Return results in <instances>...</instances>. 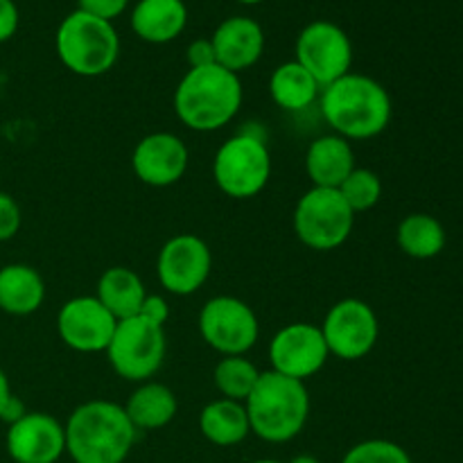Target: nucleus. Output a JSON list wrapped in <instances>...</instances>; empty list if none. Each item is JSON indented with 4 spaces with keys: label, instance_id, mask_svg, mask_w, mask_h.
<instances>
[{
    "label": "nucleus",
    "instance_id": "f257e3e1",
    "mask_svg": "<svg viewBox=\"0 0 463 463\" xmlns=\"http://www.w3.org/2000/svg\"><path fill=\"white\" fill-rule=\"evenodd\" d=\"M319 102L333 134L346 140L375 138L393 116L389 90L373 77L353 71L321 89Z\"/></svg>",
    "mask_w": 463,
    "mask_h": 463
},
{
    "label": "nucleus",
    "instance_id": "f03ea898",
    "mask_svg": "<svg viewBox=\"0 0 463 463\" xmlns=\"http://www.w3.org/2000/svg\"><path fill=\"white\" fill-rule=\"evenodd\" d=\"M63 430L66 452L75 463H125L138 437L125 407L111 401L81 402Z\"/></svg>",
    "mask_w": 463,
    "mask_h": 463
},
{
    "label": "nucleus",
    "instance_id": "7ed1b4c3",
    "mask_svg": "<svg viewBox=\"0 0 463 463\" xmlns=\"http://www.w3.org/2000/svg\"><path fill=\"white\" fill-rule=\"evenodd\" d=\"M242 81L240 75L226 71L220 63L203 68H188L175 90V113L188 129H224L242 107Z\"/></svg>",
    "mask_w": 463,
    "mask_h": 463
},
{
    "label": "nucleus",
    "instance_id": "20e7f679",
    "mask_svg": "<svg viewBox=\"0 0 463 463\" xmlns=\"http://www.w3.org/2000/svg\"><path fill=\"white\" fill-rule=\"evenodd\" d=\"M251 434L267 443H288L303 432L310 416L306 383L265 371L244 401Z\"/></svg>",
    "mask_w": 463,
    "mask_h": 463
},
{
    "label": "nucleus",
    "instance_id": "39448f33",
    "mask_svg": "<svg viewBox=\"0 0 463 463\" xmlns=\"http://www.w3.org/2000/svg\"><path fill=\"white\" fill-rule=\"evenodd\" d=\"M54 48L63 66L80 77H99L120 57V36L113 23L75 9L57 27Z\"/></svg>",
    "mask_w": 463,
    "mask_h": 463
},
{
    "label": "nucleus",
    "instance_id": "423d86ee",
    "mask_svg": "<svg viewBox=\"0 0 463 463\" xmlns=\"http://www.w3.org/2000/svg\"><path fill=\"white\" fill-rule=\"evenodd\" d=\"M271 154L267 143L253 134H235L220 145L213 158L215 185L231 199H251L267 188Z\"/></svg>",
    "mask_w": 463,
    "mask_h": 463
},
{
    "label": "nucleus",
    "instance_id": "0eeeda50",
    "mask_svg": "<svg viewBox=\"0 0 463 463\" xmlns=\"http://www.w3.org/2000/svg\"><path fill=\"white\" fill-rule=\"evenodd\" d=\"M355 213L348 208L339 190L312 185L294 208V233L312 251L339 249L353 233Z\"/></svg>",
    "mask_w": 463,
    "mask_h": 463
},
{
    "label": "nucleus",
    "instance_id": "6e6552de",
    "mask_svg": "<svg viewBox=\"0 0 463 463\" xmlns=\"http://www.w3.org/2000/svg\"><path fill=\"white\" fill-rule=\"evenodd\" d=\"M111 369L129 383H147L163 366L167 353V339L163 326L152 324L143 317H129L118 321L113 337L107 346Z\"/></svg>",
    "mask_w": 463,
    "mask_h": 463
},
{
    "label": "nucleus",
    "instance_id": "1a4fd4ad",
    "mask_svg": "<svg viewBox=\"0 0 463 463\" xmlns=\"http://www.w3.org/2000/svg\"><path fill=\"white\" fill-rule=\"evenodd\" d=\"M199 335L222 357L247 355L260 337V324L249 303L222 294L203 303L199 312Z\"/></svg>",
    "mask_w": 463,
    "mask_h": 463
},
{
    "label": "nucleus",
    "instance_id": "9d476101",
    "mask_svg": "<svg viewBox=\"0 0 463 463\" xmlns=\"http://www.w3.org/2000/svg\"><path fill=\"white\" fill-rule=\"evenodd\" d=\"M294 61L301 63L321 89L348 75L353 66L351 36L333 21H312L298 32Z\"/></svg>",
    "mask_w": 463,
    "mask_h": 463
},
{
    "label": "nucleus",
    "instance_id": "9b49d317",
    "mask_svg": "<svg viewBox=\"0 0 463 463\" xmlns=\"http://www.w3.org/2000/svg\"><path fill=\"white\" fill-rule=\"evenodd\" d=\"M319 328L330 355L344 362H357L369 355L380 337L378 315L362 298H342L335 303Z\"/></svg>",
    "mask_w": 463,
    "mask_h": 463
},
{
    "label": "nucleus",
    "instance_id": "f8f14e48",
    "mask_svg": "<svg viewBox=\"0 0 463 463\" xmlns=\"http://www.w3.org/2000/svg\"><path fill=\"white\" fill-rule=\"evenodd\" d=\"M211 271V247L193 233L175 235L158 251V283L175 297H190V294L199 292L206 285Z\"/></svg>",
    "mask_w": 463,
    "mask_h": 463
},
{
    "label": "nucleus",
    "instance_id": "ddd939ff",
    "mask_svg": "<svg viewBox=\"0 0 463 463\" xmlns=\"http://www.w3.org/2000/svg\"><path fill=\"white\" fill-rule=\"evenodd\" d=\"M330 353L317 324L294 321L283 326L269 342L271 371L306 383L319 373L328 362Z\"/></svg>",
    "mask_w": 463,
    "mask_h": 463
},
{
    "label": "nucleus",
    "instance_id": "4468645a",
    "mask_svg": "<svg viewBox=\"0 0 463 463\" xmlns=\"http://www.w3.org/2000/svg\"><path fill=\"white\" fill-rule=\"evenodd\" d=\"M116 326V317L95 297H75L59 307V339L75 353H104Z\"/></svg>",
    "mask_w": 463,
    "mask_h": 463
},
{
    "label": "nucleus",
    "instance_id": "2eb2a0df",
    "mask_svg": "<svg viewBox=\"0 0 463 463\" xmlns=\"http://www.w3.org/2000/svg\"><path fill=\"white\" fill-rule=\"evenodd\" d=\"M190 154L184 140L170 131H156L136 143L131 170L149 188H170L184 179Z\"/></svg>",
    "mask_w": 463,
    "mask_h": 463
},
{
    "label": "nucleus",
    "instance_id": "dca6fc26",
    "mask_svg": "<svg viewBox=\"0 0 463 463\" xmlns=\"http://www.w3.org/2000/svg\"><path fill=\"white\" fill-rule=\"evenodd\" d=\"M5 448L14 463H57L66 455V430L54 416L27 411L7 428Z\"/></svg>",
    "mask_w": 463,
    "mask_h": 463
},
{
    "label": "nucleus",
    "instance_id": "f3484780",
    "mask_svg": "<svg viewBox=\"0 0 463 463\" xmlns=\"http://www.w3.org/2000/svg\"><path fill=\"white\" fill-rule=\"evenodd\" d=\"M215 61L240 75L260 61L265 52V30L256 18L231 16L215 27L211 36Z\"/></svg>",
    "mask_w": 463,
    "mask_h": 463
},
{
    "label": "nucleus",
    "instance_id": "a211bd4d",
    "mask_svg": "<svg viewBox=\"0 0 463 463\" xmlns=\"http://www.w3.org/2000/svg\"><path fill=\"white\" fill-rule=\"evenodd\" d=\"M129 25L145 43H170L184 34L188 7L184 0H138L131 9Z\"/></svg>",
    "mask_w": 463,
    "mask_h": 463
},
{
    "label": "nucleus",
    "instance_id": "6ab92c4d",
    "mask_svg": "<svg viewBox=\"0 0 463 463\" xmlns=\"http://www.w3.org/2000/svg\"><path fill=\"white\" fill-rule=\"evenodd\" d=\"M355 152L351 140L337 134L319 136L306 152V172L315 188H335L355 170Z\"/></svg>",
    "mask_w": 463,
    "mask_h": 463
},
{
    "label": "nucleus",
    "instance_id": "aec40b11",
    "mask_svg": "<svg viewBox=\"0 0 463 463\" xmlns=\"http://www.w3.org/2000/svg\"><path fill=\"white\" fill-rule=\"evenodd\" d=\"M45 298V283L39 271L23 262L0 267V310L12 317L34 315Z\"/></svg>",
    "mask_w": 463,
    "mask_h": 463
},
{
    "label": "nucleus",
    "instance_id": "412c9836",
    "mask_svg": "<svg viewBox=\"0 0 463 463\" xmlns=\"http://www.w3.org/2000/svg\"><path fill=\"white\" fill-rule=\"evenodd\" d=\"M122 407L136 430H161L175 420L179 402L167 384L147 380L134 389Z\"/></svg>",
    "mask_w": 463,
    "mask_h": 463
},
{
    "label": "nucleus",
    "instance_id": "4be33fe9",
    "mask_svg": "<svg viewBox=\"0 0 463 463\" xmlns=\"http://www.w3.org/2000/svg\"><path fill=\"white\" fill-rule=\"evenodd\" d=\"M147 289L140 276L129 267H109L98 280L95 298L116 317L118 321L129 319L140 312Z\"/></svg>",
    "mask_w": 463,
    "mask_h": 463
},
{
    "label": "nucleus",
    "instance_id": "5701e85b",
    "mask_svg": "<svg viewBox=\"0 0 463 463\" xmlns=\"http://www.w3.org/2000/svg\"><path fill=\"white\" fill-rule=\"evenodd\" d=\"M199 430H202L203 439L211 441L213 446H238L251 434L247 407H244V402L217 398V401L208 402L199 414Z\"/></svg>",
    "mask_w": 463,
    "mask_h": 463
},
{
    "label": "nucleus",
    "instance_id": "b1692460",
    "mask_svg": "<svg viewBox=\"0 0 463 463\" xmlns=\"http://www.w3.org/2000/svg\"><path fill=\"white\" fill-rule=\"evenodd\" d=\"M269 95L283 111L298 113L319 99L321 86L298 61H285L274 68L269 77Z\"/></svg>",
    "mask_w": 463,
    "mask_h": 463
},
{
    "label": "nucleus",
    "instance_id": "393cba45",
    "mask_svg": "<svg viewBox=\"0 0 463 463\" xmlns=\"http://www.w3.org/2000/svg\"><path fill=\"white\" fill-rule=\"evenodd\" d=\"M396 240L405 256L430 260V258H437L446 247V229L437 217L428 213H411L398 224Z\"/></svg>",
    "mask_w": 463,
    "mask_h": 463
},
{
    "label": "nucleus",
    "instance_id": "a878e982",
    "mask_svg": "<svg viewBox=\"0 0 463 463\" xmlns=\"http://www.w3.org/2000/svg\"><path fill=\"white\" fill-rule=\"evenodd\" d=\"M260 373L262 371H258L256 364L244 355H226L217 362L215 371H213V383L222 398L244 402L256 387Z\"/></svg>",
    "mask_w": 463,
    "mask_h": 463
},
{
    "label": "nucleus",
    "instance_id": "bb28decb",
    "mask_svg": "<svg viewBox=\"0 0 463 463\" xmlns=\"http://www.w3.org/2000/svg\"><path fill=\"white\" fill-rule=\"evenodd\" d=\"M337 190L344 197V202L348 203V208L355 215H360V213H366L378 206L380 197H383V181L369 167H355L342 181V185Z\"/></svg>",
    "mask_w": 463,
    "mask_h": 463
},
{
    "label": "nucleus",
    "instance_id": "cd10ccee",
    "mask_svg": "<svg viewBox=\"0 0 463 463\" xmlns=\"http://www.w3.org/2000/svg\"><path fill=\"white\" fill-rule=\"evenodd\" d=\"M342 463H414L407 450L398 443L387 441V439H369L344 455Z\"/></svg>",
    "mask_w": 463,
    "mask_h": 463
},
{
    "label": "nucleus",
    "instance_id": "c85d7f7f",
    "mask_svg": "<svg viewBox=\"0 0 463 463\" xmlns=\"http://www.w3.org/2000/svg\"><path fill=\"white\" fill-rule=\"evenodd\" d=\"M21 206L12 194L0 190V242H7L21 231Z\"/></svg>",
    "mask_w": 463,
    "mask_h": 463
},
{
    "label": "nucleus",
    "instance_id": "c756f323",
    "mask_svg": "<svg viewBox=\"0 0 463 463\" xmlns=\"http://www.w3.org/2000/svg\"><path fill=\"white\" fill-rule=\"evenodd\" d=\"M129 3L131 0H77V9H81V12L90 14L95 18L113 23L118 16L125 14Z\"/></svg>",
    "mask_w": 463,
    "mask_h": 463
},
{
    "label": "nucleus",
    "instance_id": "7c9ffc66",
    "mask_svg": "<svg viewBox=\"0 0 463 463\" xmlns=\"http://www.w3.org/2000/svg\"><path fill=\"white\" fill-rule=\"evenodd\" d=\"M185 61H188V68H203L217 63L211 39H194L185 50Z\"/></svg>",
    "mask_w": 463,
    "mask_h": 463
},
{
    "label": "nucleus",
    "instance_id": "2f4dec72",
    "mask_svg": "<svg viewBox=\"0 0 463 463\" xmlns=\"http://www.w3.org/2000/svg\"><path fill=\"white\" fill-rule=\"evenodd\" d=\"M138 317H143V319L152 321V324H156V326H165V321L170 319V306H167V301L163 297L147 294L143 301V306H140Z\"/></svg>",
    "mask_w": 463,
    "mask_h": 463
},
{
    "label": "nucleus",
    "instance_id": "473e14b6",
    "mask_svg": "<svg viewBox=\"0 0 463 463\" xmlns=\"http://www.w3.org/2000/svg\"><path fill=\"white\" fill-rule=\"evenodd\" d=\"M18 23H21V14L14 0H0V43L12 39L18 32Z\"/></svg>",
    "mask_w": 463,
    "mask_h": 463
},
{
    "label": "nucleus",
    "instance_id": "72a5a7b5",
    "mask_svg": "<svg viewBox=\"0 0 463 463\" xmlns=\"http://www.w3.org/2000/svg\"><path fill=\"white\" fill-rule=\"evenodd\" d=\"M25 414H27L25 402H23L18 396H12L7 401V405H5L3 414H0V420H3V423H7V428H9V425H14L16 420H21Z\"/></svg>",
    "mask_w": 463,
    "mask_h": 463
},
{
    "label": "nucleus",
    "instance_id": "f704fd0d",
    "mask_svg": "<svg viewBox=\"0 0 463 463\" xmlns=\"http://www.w3.org/2000/svg\"><path fill=\"white\" fill-rule=\"evenodd\" d=\"M12 396H14V392H12V384H9L7 373H5V371L0 369V414H3L5 405H7V401Z\"/></svg>",
    "mask_w": 463,
    "mask_h": 463
},
{
    "label": "nucleus",
    "instance_id": "c9c22d12",
    "mask_svg": "<svg viewBox=\"0 0 463 463\" xmlns=\"http://www.w3.org/2000/svg\"><path fill=\"white\" fill-rule=\"evenodd\" d=\"M289 463H319V461H317L315 457H310V455H298V457H294V459Z\"/></svg>",
    "mask_w": 463,
    "mask_h": 463
},
{
    "label": "nucleus",
    "instance_id": "e433bc0d",
    "mask_svg": "<svg viewBox=\"0 0 463 463\" xmlns=\"http://www.w3.org/2000/svg\"><path fill=\"white\" fill-rule=\"evenodd\" d=\"M235 3H240V5H260V3H265V0H235Z\"/></svg>",
    "mask_w": 463,
    "mask_h": 463
},
{
    "label": "nucleus",
    "instance_id": "4c0bfd02",
    "mask_svg": "<svg viewBox=\"0 0 463 463\" xmlns=\"http://www.w3.org/2000/svg\"><path fill=\"white\" fill-rule=\"evenodd\" d=\"M251 463H283V461H276V459H258V461H251Z\"/></svg>",
    "mask_w": 463,
    "mask_h": 463
}]
</instances>
